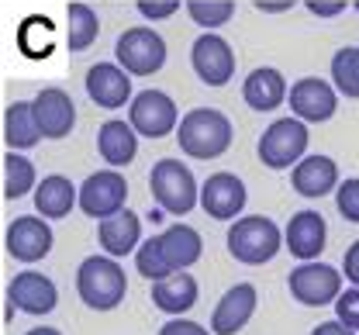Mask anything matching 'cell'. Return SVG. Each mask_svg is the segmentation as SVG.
Segmentation results:
<instances>
[{
	"instance_id": "obj_40",
	"label": "cell",
	"mask_w": 359,
	"mask_h": 335,
	"mask_svg": "<svg viewBox=\"0 0 359 335\" xmlns=\"http://www.w3.org/2000/svg\"><path fill=\"white\" fill-rule=\"evenodd\" d=\"M25 335H62V332H59V329H45L42 325V329H32V332H25Z\"/></svg>"
},
{
	"instance_id": "obj_37",
	"label": "cell",
	"mask_w": 359,
	"mask_h": 335,
	"mask_svg": "<svg viewBox=\"0 0 359 335\" xmlns=\"http://www.w3.org/2000/svg\"><path fill=\"white\" fill-rule=\"evenodd\" d=\"M308 11L314 18H335L346 11V0H308Z\"/></svg>"
},
{
	"instance_id": "obj_11",
	"label": "cell",
	"mask_w": 359,
	"mask_h": 335,
	"mask_svg": "<svg viewBox=\"0 0 359 335\" xmlns=\"http://www.w3.org/2000/svg\"><path fill=\"white\" fill-rule=\"evenodd\" d=\"M190 62H194V73L201 76V83H208V87H224L235 76V52L228 46V39H222L218 32H204L194 42Z\"/></svg>"
},
{
	"instance_id": "obj_31",
	"label": "cell",
	"mask_w": 359,
	"mask_h": 335,
	"mask_svg": "<svg viewBox=\"0 0 359 335\" xmlns=\"http://www.w3.org/2000/svg\"><path fill=\"white\" fill-rule=\"evenodd\" d=\"M187 14L201 28H224L235 18V0H187Z\"/></svg>"
},
{
	"instance_id": "obj_17",
	"label": "cell",
	"mask_w": 359,
	"mask_h": 335,
	"mask_svg": "<svg viewBox=\"0 0 359 335\" xmlns=\"http://www.w3.org/2000/svg\"><path fill=\"white\" fill-rule=\"evenodd\" d=\"M325 239H328V225L318 211H297L290 218V225L283 228V245L290 256H297L301 263H311L321 256L325 249Z\"/></svg>"
},
{
	"instance_id": "obj_16",
	"label": "cell",
	"mask_w": 359,
	"mask_h": 335,
	"mask_svg": "<svg viewBox=\"0 0 359 335\" xmlns=\"http://www.w3.org/2000/svg\"><path fill=\"white\" fill-rule=\"evenodd\" d=\"M35 104V118L42 128V139H66L76 125V104L62 87H45L39 90Z\"/></svg>"
},
{
	"instance_id": "obj_36",
	"label": "cell",
	"mask_w": 359,
	"mask_h": 335,
	"mask_svg": "<svg viewBox=\"0 0 359 335\" xmlns=\"http://www.w3.org/2000/svg\"><path fill=\"white\" fill-rule=\"evenodd\" d=\"M342 273H346V280L359 287V239L346 249V259H342Z\"/></svg>"
},
{
	"instance_id": "obj_34",
	"label": "cell",
	"mask_w": 359,
	"mask_h": 335,
	"mask_svg": "<svg viewBox=\"0 0 359 335\" xmlns=\"http://www.w3.org/2000/svg\"><path fill=\"white\" fill-rule=\"evenodd\" d=\"M180 7V0H138V14L149 21H166L173 18Z\"/></svg>"
},
{
	"instance_id": "obj_8",
	"label": "cell",
	"mask_w": 359,
	"mask_h": 335,
	"mask_svg": "<svg viewBox=\"0 0 359 335\" xmlns=\"http://www.w3.org/2000/svg\"><path fill=\"white\" fill-rule=\"evenodd\" d=\"M128 121L142 139H166L170 132L180 128V111L177 100L166 90H142L132 97L128 107Z\"/></svg>"
},
{
	"instance_id": "obj_39",
	"label": "cell",
	"mask_w": 359,
	"mask_h": 335,
	"mask_svg": "<svg viewBox=\"0 0 359 335\" xmlns=\"http://www.w3.org/2000/svg\"><path fill=\"white\" fill-rule=\"evenodd\" d=\"M290 4H294V0H280V4H263V0H259V4H256V11H287Z\"/></svg>"
},
{
	"instance_id": "obj_13",
	"label": "cell",
	"mask_w": 359,
	"mask_h": 335,
	"mask_svg": "<svg viewBox=\"0 0 359 335\" xmlns=\"http://www.w3.org/2000/svg\"><path fill=\"white\" fill-rule=\"evenodd\" d=\"M249 193L242 177L235 173H211L204 184H201V207L215 218V221H235L245 207Z\"/></svg>"
},
{
	"instance_id": "obj_33",
	"label": "cell",
	"mask_w": 359,
	"mask_h": 335,
	"mask_svg": "<svg viewBox=\"0 0 359 335\" xmlns=\"http://www.w3.org/2000/svg\"><path fill=\"white\" fill-rule=\"evenodd\" d=\"M335 318L359 332V287H349L339 294V301H335Z\"/></svg>"
},
{
	"instance_id": "obj_9",
	"label": "cell",
	"mask_w": 359,
	"mask_h": 335,
	"mask_svg": "<svg viewBox=\"0 0 359 335\" xmlns=\"http://www.w3.org/2000/svg\"><path fill=\"white\" fill-rule=\"evenodd\" d=\"M125 200H128V180L114 166L90 173L83 180V187H80V211L87 218H97V221L125 211Z\"/></svg>"
},
{
	"instance_id": "obj_14",
	"label": "cell",
	"mask_w": 359,
	"mask_h": 335,
	"mask_svg": "<svg viewBox=\"0 0 359 335\" xmlns=\"http://www.w3.org/2000/svg\"><path fill=\"white\" fill-rule=\"evenodd\" d=\"M87 94L97 107L118 111L132 100V73L121 62H97L87 69Z\"/></svg>"
},
{
	"instance_id": "obj_38",
	"label": "cell",
	"mask_w": 359,
	"mask_h": 335,
	"mask_svg": "<svg viewBox=\"0 0 359 335\" xmlns=\"http://www.w3.org/2000/svg\"><path fill=\"white\" fill-rule=\"evenodd\" d=\"M311 335H356V329H349L346 322H321V325H314Z\"/></svg>"
},
{
	"instance_id": "obj_4",
	"label": "cell",
	"mask_w": 359,
	"mask_h": 335,
	"mask_svg": "<svg viewBox=\"0 0 359 335\" xmlns=\"http://www.w3.org/2000/svg\"><path fill=\"white\" fill-rule=\"evenodd\" d=\"M149 191L166 214H190L201 204V187L180 159H159L149 173Z\"/></svg>"
},
{
	"instance_id": "obj_2",
	"label": "cell",
	"mask_w": 359,
	"mask_h": 335,
	"mask_svg": "<svg viewBox=\"0 0 359 335\" xmlns=\"http://www.w3.org/2000/svg\"><path fill=\"white\" fill-rule=\"evenodd\" d=\"M76 294L90 311H114L128 294V277L114 256H87L76 270Z\"/></svg>"
},
{
	"instance_id": "obj_22",
	"label": "cell",
	"mask_w": 359,
	"mask_h": 335,
	"mask_svg": "<svg viewBox=\"0 0 359 335\" xmlns=\"http://www.w3.org/2000/svg\"><path fill=\"white\" fill-rule=\"evenodd\" d=\"M287 80H283V73L280 69H273V66H259V69H252L249 76H245V83H242V100L252 107V111H259V114H266V111H276L283 100H287Z\"/></svg>"
},
{
	"instance_id": "obj_24",
	"label": "cell",
	"mask_w": 359,
	"mask_h": 335,
	"mask_svg": "<svg viewBox=\"0 0 359 335\" xmlns=\"http://www.w3.org/2000/svg\"><path fill=\"white\" fill-rule=\"evenodd\" d=\"M32 197H35V211H39L42 218H48V221L66 218V214L80 204V191H76L73 180L62 177V173H48V177H42Z\"/></svg>"
},
{
	"instance_id": "obj_26",
	"label": "cell",
	"mask_w": 359,
	"mask_h": 335,
	"mask_svg": "<svg viewBox=\"0 0 359 335\" xmlns=\"http://www.w3.org/2000/svg\"><path fill=\"white\" fill-rule=\"evenodd\" d=\"M159 245H163V252H166V259H170L173 270H190L201 259V252H204L201 232L190 228V225H170L159 235Z\"/></svg>"
},
{
	"instance_id": "obj_21",
	"label": "cell",
	"mask_w": 359,
	"mask_h": 335,
	"mask_svg": "<svg viewBox=\"0 0 359 335\" xmlns=\"http://www.w3.org/2000/svg\"><path fill=\"white\" fill-rule=\"evenodd\" d=\"M290 184L301 197H325L339 187V166L332 156H304L290 170Z\"/></svg>"
},
{
	"instance_id": "obj_10",
	"label": "cell",
	"mask_w": 359,
	"mask_h": 335,
	"mask_svg": "<svg viewBox=\"0 0 359 335\" xmlns=\"http://www.w3.org/2000/svg\"><path fill=\"white\" fill-rule=\"evenodd\" d=\"M4 249L18 263H39L52 252V225L42 214H21L7 225Z\"/></svg>"
},
{
	"instance_id": "obj_25",
	"label": "cell",
	"mask_w": 359,
	"mask_h": 335,
	"mask_svg": "<svg viewBox=\"0 0 359 335\" xmlns=\"http://www.w3.org/2000/svg\"><path fill=\"white\" fill-rule=\"evenodd\" d=\"M42 139V128H39V118H35V104L32 100H14L7 104L4 111V142L14 152H25V149H35Z\"/></svg>"
},
{
	"instance_id": "obj_19",
	"label": "cell",
	"mask_w": 359,
	"mask_h": 335,
	"mask_svg": "<svg viewBox=\"0 0 359 335\" xmlns=\"http://www.w3.org/2000/svg\"><path fill=\"white\" fill-rule=\"evenodd\" d=\"M97 242L114 259L128 256V252H135L142 245V218L135 211H128V207L118 211V214H111V218H104L97 225Z\"/></svg>"
},
{
	"instance_id": "obj_30",
	"label": "cell",
	"mask_w": 359,
	"mask_h": 335,
	"mask_svg": "<svg viewBox=\"0 0 359 335\" xmlns=\"http://www.w3.org/2000/svg\"><path fill=\"white\" fill-rule=\"evenodd\" d=\"M356 46H342L332 55V83L349 100H359V73H356Z\"/></svg>"
},
{
	"instance_id": "obj_6",
	"label": "cell",
	"mask_w": 359,
	"mask_h": 335,
	"mask_svg": "<svg viewBox=\"0 0 359 335\" xmlns=\"http://www.w3.org/2000/svg\"><path fill=\"white\" fill-rule=\"evenodd\" d=\"M114 55L132 76H152L166 66V42L156 28H125L114 42Z\"/></svg>"
},
{
	"instance_id": "obj_27",
	"label": "cell",
	"mask_w": 359,
	"mask_h": 335,
	"mask_svg": "<svg viewBox=\"0 0 359 335\" xmlns=\"http://www.w3.org/2000/svg\"><path fill=\"white\" fill-rule=\"evenodd\" d=\"M100 35V21H97V11L83 4V0H73L66 4V48L69 52H83L97 42Z\"/></svg>"
},
{
	"instance_id": "obj_5",
	"label": "cell",
	"mask_w": 359,
	"mask_h": 335,
	"mask_svg": "<svg viewBox=\"0 0 359 335\" xmlns=\"http://www.w3.org/2000/svg\"><path fill=\"white\" fill-rule=\"evenodd\" d=\"M308 121H301V118H276L273 125H269L266 132H263V139H259V159H263V166L269 170H290V166H297L304 156H308Z\"/></svg>"
},
{
	"instance_id": "obj_28",
	"label": "cell",
	"mask_w": 359,
	"mask_h": 335,
	"mask_svg": "<svg viewBox=\"0 0 359 335\" xmlns=\"http://www.w3.org/2000/svg\"><path fill=\"white\" fill-rule=\"evenodd\" d=\"M35 187H39L35 163L25 159L21 152L7 149V156H4V197H7V200H18V197L32 193Z\"/></svg>"
},
{
	"instance_id": "obj_20",
	"label": "cell",
	"mask_w": 359,
	"mask_h": 335,
	"mask_svg": "<svg viewBox=\"0 0 359 335\" xmlns=\"http://www.w3.org/2000/svg\"><path fill=\"white\" fill-rule=\"evenodd\" d=\"M97 152L114 170L128 166L135 156H138V132H135V125L132 121H121V118L104 121L100 132H97Z\"/></svg>"
},
{
	"instance_id": "obj_18",
	"label": "cell",
	"mask_w": 359,
	"mask_h": 335,
	"mask_svg": "<svg viewBox=\"0 0 359 335\" xmlns=\"http://www.w3.org/2000/svg\"><path fill=\"white\" fill-rule=\"evenodd\" d=\"M7 301H14L18 311H25V315H48L59 304V290L48 277L35 273V270H25L7 284Z\"/></svg>"
},
{
	"instance_id": "obj_29",
	"label": "cell",
	"mask_w": 359,
	"mask_h": 335,
	"mask_svg": "<svg viewBox=\"0 0 359 335\" xmlns=\"http://www.w3.org/2000/svg\"><path fill=\"white\" fill-rule=\"evenodd\" d=\"M135 266H138V273H142L149 284H156V280H163V277L177 273V270L170 266V259H166L163 245H159V235L142 239V245L135 249Z\"/></svg>"
},
{
	"instance_id": "obj_35",
	"label": "cell",
	"mask_w": 359,
	"mask_h": 335,
	"mask_svg": "<svg viewBox=\"0 0 359 335\" xmlns=\"http://www.w3.org/2000/svg\"><path fill=\"white\" fill-rule=\"evenodd\" d=\"M159 335H215V332H208L204 325H197V322H190V318H170L163 329H159Z\"/></svg>"
},
{
	"instance_id": "obj_32",
	"label": "cell",
	"mask_w": 359,
	"mask_h": 335,
	"mask_svg": "<svg viewBox=\"0 0 359 335\" xmlns=\"http://www.w3.org/2000/svg\"><path fill=\"white\" fill-rule=\"evenodd\" d=\"M335 207H339V214H342L349 225H359V177L342 180V184L335 187Z\"/></svg>"
},
{
	"instance_id": "obj_7",
	"label": "cell",
	"mask_w": 359,
	"mask_h": 335,
	"mask_svg": "<svg viewBox=\"0 0 359 335\" xmlns=\"http://www.w3.org/2000/svg\"><path fill=\"white\" fill-rule=\"evenodd\" d=\"M342 273L328 263H301L297 270H290L287 277V287H290V297L304 308H325V304H335L339 294H342Z\"/></svg>"
},
{
	"instance_id": "obj_12",
	"label": "cell",
	"mask_w": 359,
	"mask_h": 335,
	"mask_svg": "<svg viewBox=\"0 0 359 335\" xmlns=\"http://www.w3.org/2000/svg\"><path fill=\"white\" fill-rule=\"evenodd\" d=\"M290 114L308 121V125H321L339 111V90L332 83H325L321 76H304L290 87Z\"/></svg>"
},
{
	"instance_id": "obj_1",
	"label": "cell",
	"mask_w": 359,
	"mask_h": 335,
	"mask_svg": "<svg viewBox=\"0 0 359 335\" xmlns=\"http://www.w3.org/2000/svg\"><path fill=\"white\" fill-rule=\"evenodd\" d=\"M235 128L228 121V114L218 107H194L180 118L177 142L180 152L190 159H218L231 149Z\"/></svg>"
},
{
	"instance_id": "obj_23",
	"label": "cell",
	"mask_w": 359,
	"mask_h": 335,
	"mask_svg": "<svg viewBox=\"0 0 359 335\" xmlns=\"http://www.w3.org/2000/svg\"><path fill=\"white\" fill-rule=\"evenodd\" d=\"M197 297H201V287H197V280L187 270H177V273H170V277H163V280L152 284V304L159 311L173 315V318L187 315L197 304Z\"/></svg>"
},
{
	"instance_id": "obj_3",
	"label": "cell",
	"mask_w": 359,
	"mask_h": 335,
	"mask_svg": "<svg viewBox=\"0 0 359 335\" xmlns=\"http://www.w3.org/2000/svg\"><path fill=\"white\" fill-rule=\"evenodd\" d=\"M280 249H283V232L266 214L235 218L228 228V252H231V259H238L245 266H263Z\"/></svg>"
},
{
	"instance_id": "obj_15",
	"label": "cell",
	"mask_w": 359,
	"mask_h": 335,
	"mask_svg": "<svg viewBox=\"0 0 359 335\" xmlns=\"http://www.w3.org/2000/svg\"><path fill=\"white\" fill-rule=\"evenodd\" d=\"M256 304H259V294L252 284H235L222 294V301L215 304V315H211V332L215 335H238L249 318L256 315Z\"/></svg>"
},
{
	"instance_id": "obj_41",
	"label": "cell",
	"mask_w": 359,
	"mask_h": 335,
	"mask_svg": "<svg viewBox=\"0 0 359 335\" xmlns=\"http://www.w3.org/2000/svg\"><path fill=\"white\" fill-rule=\"evenodd\" d=\"M353 59H356V73H359V46H356V55H353Z\"/></svg>"
},
{
	"instance_id": "obj_42",
	"label": "cell",
	"mask_w": 359,
	"mask_h": 335,
	"mask_svg": "<svg viewBox=\"0 0 359 335\" xmlns=\"http://www.w3.org/2000/svg\"><path fill=\"white\" fill-rule=\"evenodd\" d=\"M356 11H359V0H356Z\"/></svg>"
}]
</instances>
